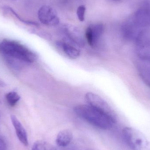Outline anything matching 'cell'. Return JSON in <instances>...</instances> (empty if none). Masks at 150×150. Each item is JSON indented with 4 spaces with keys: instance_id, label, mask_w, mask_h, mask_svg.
Instances as JSON below:
<instances>
[{
    "instance_id": "18",
    "label": "cell",
    "mask_w": 150,
    "mask_h": 150,
    "mask_svg": "<svg viewBox=\"0 0 150 150\" xmlns=\"http://www.w3.org/2000/svg\"><path fill=\"white\" fill-rule=\"evenodd\" d=\"M0 150H7L6 143L1 138H0Z\"/></svg>"
},
{
    "instance_id": "5",
    "label": "cell",
    "mask_w": 150,
    "mask_h": 150,
    "mask_svg": "<svg viewBox=\"0 0 150 150\" xmlns=\"http://www.w3.org/2000/svg\"><path fill=\"white\" fill-rule=\"evenodd\" d=\"M136 25L141 30L150 26V1H144L131 17Z\"/></svg>"
},
{
    "instance_id": "16",
    "label": "cell",
    "mask_w": 150,
    "mask_h": 150,
    "mask_svg": "<svg viewBox=\"0 0 150 150\" xmlns=\"http://www.w3.org/2000/svg\"><path fill=\"white\" fill-rule=\"evenodd\" d=\"M5 97L8 104L11 107L15 106L20 98L18 93L15 91L8 93L6 94Z\"/></svg>"
},
{
    "instance_id": "7",
    "label": "cell",
    "mask_w": 150,
    "mask_h": 150,
    "mask_svg": "<svg viewBox=\"0 0 150 150\" xmlns=\"http://www.w3.org/2000/svg\"><path fill=\"white\" fill-rule=\"evenodd\" d=\"M104 31V25L102 24L91 25L87 27L85 37L88 44L91 47L96 46Z\"/></svg>"
},
{
    "instance_id": "11",
    "label": "cell",
    "mask_w": 150,
    "mask_h": 150,
    "mask_svg": "<svg viewBox=\"0 0 150 150\" xmlns=\"http://www.w3.org/2000/svg\"><path fill=\"white\" fill-rule=\"evenodd\" d=\"M11 120L18 140L24 146H28L29 142L27 133L25 131V129L15 115H11Z\"/></svg>"
},
{
    "instance_id": "21",
    "label": "cell",
    "mask_w": 150,
    "mask_h": 150,
    "mask_svg": "<svg viewBox=\"0 0 150 150\" xmlns=\"http://www.w3.org/2000/svg\"><path fill=\"white\" fill-rule=\"evenodd\" d=\"M93 150V149H89V150Z\"/></svg>"
},
{
    "instance_id": "12",
    "label": "cell",
    "mask_w": 150,
    "mask_h": 150,
    "mask_svg": "<svg viewBox=\"0 0 150 150\" xmlns=\"http://www.w3.org/2000/svg\"><path fill=\"white\" fill-rule=\"evenodd\" d=\"M137 69L140 77L150 87V62L140 60L137 63Z\"/></svg>"
},
{
    "instance_id": "15",
    "label": "cell",
    "mask_w": 150,
    "mask_h": 150,
    "mask_svg": "<svg viewBox=\"0 0 150 150\" xmlns=\"http://www.w3.org/2000/svg\"><path fill=\"white\" fill-rule=\"evenodd\" d=\"M31 150H56L54 147L47 142L44 141H36Z\"/></svg>"
},
{
    "instance_id": "6",
    "label": "cell",
    "mask_w": 150,
    "mask_h": 150,
    "mask_svg": "<svg viewBox=\"0 0 150 150\" xmlns=\"http://www.w3.org/2000/svg\"><path fill=\"white\" fill-rule=\"evenodd\" d=\"M38 17L42 23L48 26H55L59 23V18L57 12L48 5H44L39 9Z\"/></svg>"
},
{
    "instance_id": "2",
    "label": "cell",
    "mask_w": 150,
    "mask_h": 150,
    "mask_svg": "<svg viewBox=\"0 0 150 150\" xmlns=\"http://www.w3.org/2000/svg\"><path fill=\"white\" fill-rule=\"evenodd\" d=\"M0 52L10 57L19 60L32 63L37 57L28 47L18 41L5 39L0 43Z\"/></svg>"
},
{
    "instance_id": "9",
    "label": "cell",
    "mask_w": 150,
    "mask_h": 150,
    "mask_svg": "<svg viewBox=\"0 0 150 150\" xmlns=\"http://www.w3.org/2000/svg\"><path fill=\"white\" fill-rule=\"evenodd\" d=\"M85 98L89 105L104 112L112 113L108 104L97 94L93 93H87L86 94Z\"/></svg>"
},
{
    "instance_id": "10",
    "label": "cell",
    "mask_w": 150,
    "mask_h": 150,
    "mask_svg": "<svg viewBox=\"0 0 150 150\" xmlns=\"http://www.w3.org/2000/svg\"><path fill=\"white\" fill-rule=\"evenodd\" d=\"M64 31L70 41L77 45L83 46L84 45L83 36L78 29L71 25H66L64 27Z\"/></svg>"
},
{
    "instance_id": "17",
    "label": "cell",
    "mask_w": 150,
    "mask_h": 150,
    "mask_svg": "<svg viewBox=\"0 0 150 150\" xmlns=\"http://www.w3.org/2000/svg\"><path fill=\"white\" fill-rule=\"evenodd\" d=\"M86 8L84 5H81L78 7L76 14L80 22H83L85 18V12Z\"/></svg>"
},
{
    "instance_id": "19",
    "label": "cell",
    "mask_w": 150,
    "mask_h": 150,
    "mask_svg": "<svg viewBox=\"0 0 150 150\" xmlns=\"http://www.w3.org/2000/svg\"><path fill=\"white\" fill-rule=\"evenodd\" d=\"M2 85V83L1 82H0V85Z\"/></svg>"
},
{
    "instance_id": "1",
    "label": "cell",
    "mask_w": 150,
    "mask_h": 150,
    "mask_svg": "<svg viewBox=\"0 0 150 150\" xmlns=\"http://www.w3.org/2000/svg\"><path fill=\"white\" fill-rule=\"evenodd\" d=\"M74 110L79 117L103 130L111 129L116 122L112 113L104 112L90 105H79L75 107Z\"/></svg>"
},
{
    "instance_id": "3",
    "label": "cell",
    "mask_w": 150,
    "mask_h": 150,
    "mask_svg": "<svg viewBox=\"0 0 150 150\" xmlns=\"http://www.w3.org/2000/svg\"><path fill=\"white\" fill-rule=\"evenodd\" d=\"M122 133L125 142L132 150H150V141L141 131L126 127Z\"/></svg>"
},
{
    "instance_id": "14",
    "label": "cell",
    "mask_w": 150,
    "mask_h": 150,
    "mask_svg": "<svg viewBox=\"0 0 150 150\" xmlns=\"http://www.w3.org/2000/svg\"><path fill=\"white\" fill-rule=\"evenodd\" d=\"M57 45L62 49L63 52L69 58L76 59L80 55V51L73 45L64 41H59Z\"/></svg>"
},
{
    "instance_id": "4",
    "label": "cell",
    "mask_w": 150,
    "mask_h": 150,
    "mask_svg": "<svg viewBox=\"0 0 150 150\" xmlns=\"http://www.w3.org/2000/svg\"><path fill=\"white\" fill-rule=\"evenodd\" d=\"M134 41L136 52L140 60L150 62V28L143 29Z\"/></svg>"
},
{
    "instance_id": "8",
    "label": "cell",
    "mask_w": 150,
    "mask_h": 150,
    "mask_svg": "<svg viewBox=\"0 0 150 150\" xmlns=\"http://www.w3.org/2000/svg\"><path fill=\"white\" fill-rule=\"evenodd\" d=\"M142 30L136 25L130 17L122 26V34L123 38L127 41H135L137 35Z\"/></svg>"
},
{
    "instance_id": "13",
    "label": "cell",
    "mask_w": 150,
    "mask_h": 150,
    "mask_svg": "<svg viewBox=\"0 0 150 150\" xmlns=\"http://www.w3.org/2000/svg\"><path fill=\"white\" fill-rule=\"evenodd\" d=\"M72 132L69 129H64L59 132L56 139L57 145L59 147H65L67 146L73 140Z\"/></svg>"
},
{
    "instance_id": "20",
    "label": "cell",
    "mask_w": 150,
    "mask_h": 150,
    "mask_svg": "<svg viewBox=\"0 0 150 150\" xmlns=\"http://www.w3.org/2000/svg\"><path fill=\"white\" fill-rule=\"evenodd\" d=\"M112 1H120V0H112Z\"/></svg>"
}]
</instances>
